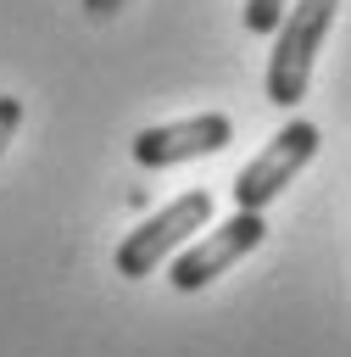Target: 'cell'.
Segmentation results:
<instances>
[{"instance_id": "5b68a950", "label": "cell", "mask_w": 351, "mask_h": 357, "mask_svg": "<svg viewBox=\"0 0 351 357\" xmlns=\"http://www.w3.org/2000/svg\"><path fill=\"white\" fill-rule=\"evenodd\" d=\"M228 139H234V123L223 112H195V117H178V123L139 128L134 134V162L139 167H178V162L223 151Z\"/></svg>"}, {"instance_id": "8992f818", "label": "cell", "mask_w": 351, "mask_h": 357, "mask_svg": "<svg viewBox=\"0 0 351 357\" xmlns=\"http://www.w3.org/2000/svg\"><path fill=\"white\" fill-rule=\"evenodd\" d=\"M284 11H290V0H245V28L251 33H273L284 22Z\"/></svg>"}, {"instance_id": "277c9868", "label": "cell", "mask_w": 351, "mask_h": 357, "mask_svg": "<svg viewBox=\"0 0 351 357\" xmlns=\"http://www.w3.org/2000/svg\"><path fill=\"white\" fill-rule=\"evenodd\" d=\"M262 234H267V218L262 212H234L228 223H217V229H206L201 240H189L178 257H173V290H206L217 273H228L245 251H256L262 245Z\"/></svg>"}, {"instance_id": "3957f363", "label": "cell", "mask_w": 351, "mask_h": 357, "mask_svg": "<svg viewBox=\"0 0 351 357\" xmlns=\"http://www.w3.org/2000/svg\"><path fill=\"white\" fill-rule=\"evenodd\" d=\"M312 156H318V123H306V117L284 123V128L262 145V156L228 184V190H234V212H267V206L284 195V184H290Z\"/></svg>"}, {"instance_id": "6da1fadb", "label": "cell", "mask_w": 351, "mask_h": 357, "mask_svg": "<svg viewBox=\"0 0 351 357\" xmlns=\"http://www.w3.org/2000/svg\"><path fill=\"white\" fill-rule=\"evenodd\" d=\"M334 11H340V0H290L284 22L273 28V56H267L273 106H295L306 95V78H312V61H318V45H323Z\"/></svg>"}, {"instance_id": "7a4b0ae2", "label": "cell", "mask_w": 351, "mask_h": 357, "mask_svg": "<svg viewBox=\"0 0 351 357\" xmlns=\"http://www.w3.org/2000/svg\"><path fill=\"white\" fill-rule=\"evenodd\" d=\"M195 229H212V195L206 190H184L178 201H167L162 212H150L139 229H128V240L117 245V273L123 279H145V273H156L167 257H178L189 240H195Z\"/></svg>"}, {"instance_id": "52a82bcc", "label": "cell", "mask_w": 351, "mask_h": 357, "mask_svg": "<svg viewBox=\"0 0 351 357\" xmlns=\"http://www.w3.org/2000/svg\"><path fill=\"white\" fill-rule=\"evenodd\" d=\"M17 123H22V100L17 95H0V156H6L11 134H17Z\"/></svg>"}]
</instances>
